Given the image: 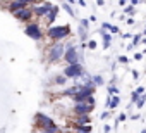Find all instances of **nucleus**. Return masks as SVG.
I'll return each mask as SVG.
<instances>
[{
  "label": "nucleus",
  "mask_w": 146,
  "mask_h": 133,
  "mask_svg": "<svg viewBox=\"0 0 146 133\" xmlns=\"http://www.w3.org/2000/svg\"><path fill=\"white\" fill-rule=\"evenodd\" d=\"M48 36L55 42H62L64 38H67L70 35V26L69 24H64V26H50L48 28Z\"/></svg>",
  "instance_id": "1"
},
{
  "label": "nucleus",
  "mask_w": 146,
  "mask_h": 133,
  "mask_svg": "<svg viewBox=\"0 0 146 133\" xmlns=\"http://www.w3.org/2000/svg\"><path fill=\"white\" fill-rule=\"evenodd\" d=\"M64 55H65V45L62 42H55L48 50V62H57L64 59Z\"/></svg>",
  "instance_id": "2"
},
{
  "label": "nucleus",
  "mask_w": 146,
  "mask_h": 133,
  "mask_svg": "<svg viewBox=\"0 0 146 133\" xmlns=\"http://www.w3.org/2000/svg\"><path fill=\"white\" fill-rule=\"evenodd\" d=\"M64 60L67 62V66H70V64H79V54H78V50H76L74 45H65Z\"/></svg>",
  "instance_id": "3"
},
{
  "label": "nucleus",
  "mask_w": 146,
  "mask_h": 133,
  "mask_svg": "<svg viewBox=\"0 0 146 133\" xmlns=\"http://www.w3.org/2000/svg\"><path fill=\"white\" fill-rule=\"evenodd\" d=\"M95 90L96 88H88V87H81V90L74 95V97H72V100H74V102H86L90 97H93V93H95Z\"/></svg>",
  "instance_id": "4"
},
{
  "label": "nucleus",
  "mask_w": 146,
  "mask_h": 133,
  "mask_svg": "<svg viewBox=\"0 0 146 133\" xmlns=\"http://www.w3.org/2000/svg\"><path fill=\"white\" fill-rule=\"evenodd\" d=\"M64 75L67 78H81L83 76V66L81 64H70L64 69Z\"/></svg>",
  "instance_id": "5"
},
{
  "label": "nucleus",
  "mask_w": 146,
  "mask_h": 133,
  "mask_svg": "<svg viewBox=\"0 0 146 133\" xmlns=\"http://www.w3.org/2000/svg\"><path fill=\"white\" fill-rule=\"evenodd\" d=\"M24 33L29 36V38H33V40H41L43 38V33H41V30H40V26L38 24H35V23H31V24H28L26 26V30H24Z\"/></svg>",
  "instance_id": "6"
},
{
  "label": "nucleus",
  "mask_w": 146,
  "mask_h": 133,
  "mask_svg": "<svg viewBox=\"0 0 146 133\" xmlns=\"http://www.w3.org/2000/svg\"><path fill=\"white\" fill-rule=\"evenodd\" d=\"M35 124H36L38 130H41V128H45V126L53 124V121H52L50 116H46V114H43V112H38V114L35 116Z\"/></svg>",
  "instance_id": "7"
},
{
  "label": "nucleus",
  "mask_w": 146,
  "mask_h": 133,
  "mask_svg": "<svg viewBox=\"0 0 146 133\" xmlns=\"http://www.w3.org/2000/svg\"><path fill=\"white\" fill-rule=\"evenodd\" d=\"M93 109H95L93 104H88V102H74V112H76L78 116H81V114H90Z\"/></svg>",
  "instance_id": "8"
},
{
  "label": "nucleus",
  "mask_w": 146,
  "mask_h": 133,
  "mask_svg": "<svg viewBox=\"0 0 146 133\" xmlns=\"http://www.w3.org/2000/svg\"><path fill=\"white\" fill-rule=\"evenodd\" d=\"M52 7H53V5H52L50 2H45V4H41V5L35 7V9H33V12H35L38 17H43V16H46V14L52 11Z\"/></svg>",
  "instance_id": "9"
},
{
  "label": "nucleus",
  "mask_w": 146,
  "mask_h": 133,
  "mask_svg": "<svg viewBox=\"0 0 146 133\" xmlns=\"http://www.w3.org/2000/svg\"><path fill=\"white\" fill-rule=\"evenodd\" d=\"M33 14H35V12H33L31 9H28V7H26V9H23V11L16 12L14 16H16V19H19V21H24V23H26V21H29V19L33 17Z\"/></svg>",
  "instance_id": "10"
},
{
  "label": "nucleus",
  "mask_w": 146,
  "mask_h": 133,
  "mask_svg": "<svg viewBox=\"0 0 146 133\" xmlns=\"http://www.w3.org/2000/svg\"><path fill=\"white\" fill-rule=\"evenodd\" d=\"M28 7V4H23V2H17V0H12V2L9 4V11L12 12V14H16V12H19V11H23V9H26Z\"/></svg>",
  "instance_id": "11"
},
{
  "label": "nucleus",
  "mask_w": 146,
  "mask_h": 133,
  "mask_svg": "<svg viewBox=\"0 0 146 133\" xmlns=\"http://www.w3.org/2000/svg\"><path fill=\"white\" fill-rule=\"evenodd\" d=\"M57 14H58V7H57V5H53V7H52V11L45 16V21H46L48 24H52V23L57 19Z\"/></svg>",
  "instance_id": "12"
},
{
  "label": "nucleus",
  "mask_w": 146,
  "mask_h": 133,
  "mask_svg": "<svg viewBox=\"0 0 146 133\" xmlns=\"http://www.w3.org/2000/svg\"><path fill=\"white\" fill-rule=\"evenodd\" d=\"M76 124H91V118L90 114H81L76 118Z\"/></svg>",
  "instance_id": "13"
},
{
  "label": "nucleus",
  "mask_w": 146,
  "mask_h": 133,
  "mask_svg": "<svg viewBox=\"0 0 146 133\" xmlns=\"http://www.w3.org/2000/svg\"><path fill=\"white\" fill-rule=\"evenodd\" d=\"M100 35H102V38H103V48H108V47H110V40H112L110 33H107L105 30H102Z\"/></svg>",
  "instance_id": "14"
},
{
  "label": "nucleus",
  "mask_w": 146,
  "mask_h": 133,
  "mask_svg": "<svg viewBox=\"0 0 146 133\" xmlns=\"http://www.w3.org/2000/svg\"><path fill=\"white\" fill-rule=\"evenodd\" d=\"M119 104H120V97H119V95H112V97L108 99V102H107V105H108L110 109H115Z\"/></svg>",
  "instance_id": "15"
},
{
  "label": "nucleus",
  "mask_w": 146,
  "mask_h": 133,
  "mask_svg": "<svg viewBox=\"0 0 146 133\" xmlns=\"http://www.w3.org/2000/svg\"><path fill=\"white\" fill-rule=\"evenodd\" d=\"M91 124H76V133H91Z\"/></svg>",
  "instance_id": "16"
},
{
  "label": "nucleus",
  "mask_w": 146,
  "mask_h": 133,
  "mask_svg": "<svg viewBox=\"0 0 146 133\" xmlns=\"http://www.w3.org/2000/svg\"><path fill=\"white\" fill-rule=\"evenodd\" d=\"M79 90H81V87H70V88L64 90V92H62V95H67V97H74V95H76Z\"/></svg>",
  "instance_id": "17"
},
{
  "label": "nucleus",
  "mask_w": 146,
  "mask_h": 133,
  "mask_svg": "<svg viewBox=\"0 0 146 133\" xmlns=\"http://www.w3.org/2000/svg\"><path fill=\"white\" fill-rule=\"evenodd\" d=\"M40 133H58V128H57V124L53 123V124H50V126L41 128V130H40Z\"/></svg>",
  "instance_id": "18"
},
{
  "label": "nucleus",
  "mask_w": 146,
  "mask_h": 133,
  "mask_svg": "<svg viewBox=\"0 0 146 133\" xmlns=\"http://www.w3.org/2000/svg\"><path fill=\"white\" fill-rule=\"evenodd\" d=\"M79 38H81L83 42H86V40H88V28L79 26Z\"/></svg>",
  "instance_id": "19"
},
{
  "label": "nucleus",
  "mask_w": 146,
  "mask_h": 133,
  "mask_svg": "<svg viewBox=\"0 0 146 133\" xmlns=\"http://www.w3.org/2000/svg\"><path fill=\"white\" fill-rule=\"evenodd\" d=\"M93 83H95L96 87H100V85H103V78H102L100 75H95V76H93Z\"/></svg>",
  "instance_id": "20"
},
{
  "label": "nucleus",
  "mask_w": 146,
  "mask_h": 133,
  "mask_svg": "<svg viewBox=\"0 0 146 133\" xmlns=\"http://www.w3.org/2000/svg\"><path fill=\"white\" fill-rule=\"evenodd\" d=\"M144 102H146V93L139 95V100L136 102V105H137V107H143V105H144Z\"/></svg>",
  "instance_id": "21"
},
{
  "label": "nucleus",
  "mask_w": 146,
  "mask_h": 133,
  "mask_svg": "<svg viewBox=\"0 0 146 133\" xmlns=\"http://www.w3.org/2000/svg\"><path fill=\"white\" fill-rule=\"evenodd\" d=\"M62 9H64V11H65L69 16H74V11L70 9V5H69V4H62Z\"/></svg>",
  "instance_id": "22"
},
{
  "label": "nucleus",
  "mask_w": 146,
  "mask_h": 133,
  "mask_svg": "<svg viewBox=\"0 0 146 133\" xmlns=\"http://www.w3.org/2000/svg\"><path fill=\"white\" fill-rule=\"evenodd\" d=\"M139 40H141V35H139V33H137V35H134V36H132V42H131V43H132V47H136V45L139 43Z\"/></svg>",
  "instance_id": "23"
},
{
  "label": "nucleus",
  "mask_w": 146,
  "mask_h": 133,
  "mask_svg": "<svg viewBox=\"0 0 146 133\" xmlns=\"http://www.w3.org/2000/svg\"><path fill=\"white\" fill-rule=\"evenodd\" d=\"M108 92H110L112 95H119V88H117L115 85H110V87H108Z\"/></svg>",
  "instance_id": "24"
},
{
  "label": "nucleus",
  "mask_w": 146,
  "mask_h": 133,
  "mask_svg": "<svg viewBox=\"0 0 146 133\" xmlns=\"http://www.w3.org/2000/svg\"><path fill=\"white\" fill-rule=\"evenodd\" d=\"M131 99H132V102H137V100H139V93L134 90V92L131 93Z\"/></svg>",
  "instance_id": "25"
},
{
  "label": "nucleus",
  "mask_w": 146,
  "mask_h": 133,
  "mask_svg": "<svg viewBox=\"0 0 146 133\" xmlns=\"http://www.w3.org/2000/svg\"><path fill=\"white\" fill-rule=\"evenodd\" d=\"M102 30H108V31H112V30H113V26H112L110 23H103V26H102Z\"/></svg>",
  "instance_id": "26"
},
{
  "label": "nucleus",
  "mask_w": 146,
  "mask_h": 133,
  "mask_svg": "<svg viewBox=\"0 0 146 133\" xmlns=\"http://www.w3.org/2000/svg\"><path fill=\"white\" fill-rule=\"evenodd\" d=\"M117 60H119V62H120V64H127V62H129V59H127V57H125V55H120V57H119V59H117Z\"/></svg>",
  "instance_id": "27"
},
{
  "label": "nucleus",
  "mask_w": 146,
  "mask_h": 133,
  "mask_svg": "<svg viewBox=\"0 0 146 133\" xmlns=\"http://www.w3.org/2000/svg\"><path fill=\"white\" fill-rule=\"evenodd\" d=\"M65 78H67V76H57V80H55V81H57L58 85H64V83H65Z\"/></svg>",
  "instance_id": "28"
},
{
  "label": "nucleus",
  "mask_w": 146,
  "mask_h": 133,
  "mask_svg": "<svg viewBox=\"0 0 146 133\" xmlns=\"http://www.w3.org/2000/svg\"><path fill=\"white\" fill-rule=\"evenodd\" d=\"M88 47H90L91 50H93V48H96V42H95V40H90V42H88Z\"/></svg>",
  "instance_id": "29"
},
{
  "label": "nucleus",
  "mask_w": 146,
  "mask_h": 133,
  "mask_svg": "<svg viewBox=\"0 0 146 133\" xmlns=\"http://www.w3.org/2000/svg\"><path fill=\"white\" fill-rule=\"evenodd\" d=\"M81 26H84V28H90V21H88V19H81Z\"/></svg>",
  "instance_id": "30"
},
{
  "label": "nucleus",
  "mask_w": 146,
  "mask_h": 133,
  "mask_svg": "<svg viewBox=\"0 0 146 133\" xmlns=\"http://www.w3.org/2000/svg\"><path fill=\"white\" fill-rule=\"evenodd\" d=\"M125 14H134V7H125Z\"/></svg>",
  "instance_id": "31"
},
{
  "label": "nucleus",
  "mask_w": 146,
  "mask_h": 133,
  "mask_svg": "<svg viewBox=\"0 0 146 133\" xmlns=\"http://www.w3.org/2000/svg\"><path fill=\"white\" fill-rule=\"evenodd\" d=\"M143 55H144V54L137 52V54H134V59H136V60H141V59H143Z\"/></svg>",
  "instance_id": "32"
},
{
  "label": "nucleus",
  "mask_w": 146,
  "mask_h": 133,
  "mask_svg": "<svg viewBox=\"0 0 146 133\" xmlns=\"http://www.w3.org/2000/svg\"><path fill=\"white\" fill-rule=\"evenodd\" d=\"M108 118H110V112H108V111L102 112V119H108Z\"/></svg>",
  "instance_id": "33"
},
{
  "label": "nucleus",
  "mask_w": 146,
  "mask_h": 133,
  "mask_svg": "<svg viewBox=\"0 0 146 133\" xmlns=\"http://www.w3.org/2000/svg\"><path fill=\"white\" fill-rule=\"evenodd\" d=\"M125 119H127V114H124V112H122V114L119 116V123H122V121H125Z\"/></svg>",
  "instance_id": "34"
},
{
  "label": "nucleus",
  "mask_w": 146,
  "mask_h": 133,
  "mask_svg": "<svg viewBox=\"0 0 146 133\" xmlns=\"http://www.w3.org/2000/svg\"><path fill=\"white\" fill-rule=\"evenodd\" d=\"M136 92H137L139 95H143V93H144V87H137V88H136Z\"/></svg>",
  "instance_id": "35"
},
{
  "label": "nucleus",
  "mask_w": 146,
  "mask_h": 133,
  "mask_svg": "<svg viewBox=\"0 0 146 133\" xmlns=\"http://www.w3.org/2000/svg\"><path fill=\"white\" fill-rule=\"evenodd\" d=\"M17 2H23V4H31V2H36V0H17Z\"/></svg>",
  "instance_id": "36"
},
{
  "label": "nucleus",
  "mask_w": 146,
  "mask_h": 133,
  "mask_svg": "<svg viewBox=\"0 0 146 133\" xmlns=\"http://www.w3.org/2000/svg\"><path fill=\"white\" fill-rule=\"evenodd\" d=\"M132 78L137 80V78H139V73H137V71H132Z\"/></svg>",
  "instance_id": "37"
},
{
  "label": "nucleus",
  "mask_w": 146,
  "mask_h": 133,
  "mask_svg": "<svg viewBox=\"0 0 146 133\" xmlns=\"http://www.w3.org/2000/svg\"><path fill=\"white\" fill-rule=\"evenodd\" d=\"M139 118H141V114H132V116H131V119H134V121L139 119Z\"/></svg>",
  "instance_id": "38"
},
{
  "label": "nucleus",
  "mask_w": 146,
  "mask_h": 133,
  "mask_svg": "<svg viewBox=\"0 0 146 133\" xmlns=\"http://www.w3.org/2000/svg\"><path fill=\"white\" fill-rule=\"evenodd\" d=\"M110 130H112L110 126H105V128H103V133H110Z\"/></svg>",
  "instance_id": "39"
},
{
  "label": "nucleus",
  "mask_w": 146,
  "mask_h": 133,
  "mask_svg": "<svg viewBox=\"0 0 146 133\" xmlns=\"http://www.w3.org/2000/svg\"><path fill=\"white\" fill-rule=\"evenodd\" d=\"M125 23H127V24L131 26V24H134V19H125Z\"/></svg>",
  "instance_id": "40"
},
{
  "label": "nucleus",
  "mask_w": 146,
  "mask_h": 133,
  "mask_svg": "<svg viewBox=\"0 0 146 133\" xmlns=\"http://www.w3.org/2000/svg\"><path fill=\"white\" fill-rule=\"evenodd\" d=\"M131 36H132V35H129V33H124V35H122V38H125V40H127V38H131Z\"/></svg>",
  "instance_id": "41"
},
{
  "label": "nucleus",
  "mask_w": 146,
  "mask_h": 133,
  "mask_svg": "<svg viewBox=\"0 0 146 133\" xmlns=\"http://www.w3.org/2000/svg\"><path fill=\"white\" fill-rule=\"evenodd\" d=\"M96 4H98V5H102V7L105 5V2H103V0H96Z\"/></svg>",
  "instance_id": "42"
},
{
  "label": "nucleus",
  "mask_w": 146,
  "mask_h": 133,
  "mask_svg": "<svg viewBox=\"0 0 146 133\" xmlns=\"http://www.w3.org/2000/svg\"><path fill=\"white\" fill-rule=\"evenodd\" d=\"M78 2H79V5H83V7L86 5V2H84V0H78Z\"/></svg>",
  "instance_id": "43"
},
{
  "label": "nucleus",
  "mask_w": 146,
  "mask_h": 133,
  "mask_svg": "<svg viewBox=\"0 0 146 133\" xmlns=\"http://www.w3.org/2000/svg\"><path fill=\"white\" fill-rule=\"evenodd\" d=\"M125 2H127V0H119V4H120V5H125Z\"/></svg>",
  "instance_id": "44"
},
{
  "label": "nucleus",
  "mask_w": 146,
  "mask_h": 133,
  "mask_svg": "<svg viewBox=\"0 0 146 133\" xmlns=\"http://www.w3.org/2000/svg\"><path fill=\"white\" fill-rule=\"evenodd\" d=\"M131 4H132V5H136V4H139V0H131Z\"/></svg>",
  "instance_id": "45"
},
{
  "label": "nucleus",
  "mask_w": 146,
  "mask_h": 133,
  "mask_svg": "<svg viewBox=\"0 0 146 133\" xmlns=\"http://www.w3.org/2000/svg\"><path fill=\"white\" fill-rule=\"evenodd\" d=\"M143 45H146V36H143Z\"/></svg>",
  "instance_id": "46"
},
{
  "label": "nucleus",
  "mask_w": 146,
  "mask_h": 133,
  "mask_svg": "<svg viewBox=\"0 0 146 133\" xmlns=\"http://www.w3.org/2000/svg\"><path fill=\"white\" fill-rule=\"evenodd\" d=\"M69 2H70V4H74V2H76V0H69Z\"/></svg>",
  "instance_id": "47"
},
{
  "label": "nucleus",
  "mask_w": 146,
  "mask_h": 133,
  "mask_svg": "<svg viewBox=\"0 0 146 133\" xmlns=\"http://www.w3.org/2000/svg\"><path fill=\"white\" fill-rule=\"evenodd\" d=\"M143 35H144V36H146V28H144V33H143Z\"/></svg>",
  "instance_id": "48"
},
{
  "label": "nucleus",
  "mask_w": 146,
  "mask_h": 133,
  "mask_svg": "<svg viewBox=\"0 0 146 133\" xmlns=\"http://www.w3.org/2000/svg\"><path fill=\"white\" fill-rule=\"evenodd\" d=\"M141 133H146V130H143V131H141Z\"/></svg>",
  "instance_id": "49"
}]
</instances>
